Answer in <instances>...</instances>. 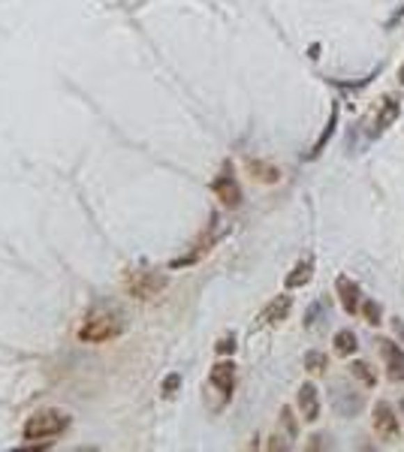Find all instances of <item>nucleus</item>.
Listing matches in <instances>:
<instances>
[{"label": "nucleus", "instance_id": "19", "mask_svg": "<svg viewBox=\"0 0 404 452\" xmlns=\"http://www.w3.org/2000/svg\"><path fill=\"white\" fill-rule=\"evenodd\" d=\"M181 386V377L178 374H169L166 380H163V395H166V398H172V395H176V389Z\"/></svg>", "mask_w": 404, "mask_h": 452}, {"label": "nucleus", "instance_id": "7", "mask_svg": "<svg viewBox=\"0 0 404 452\" xmlns=\"http://www.w3.org/2000/svg\"><path fill=\"white\" fill-rule=\"evenodd\" d=\"M378 344H380L383 359H387L389 380H396V383H401V380H404V353H401V347H396L392 341H378Z\"/></svg>", "mask_w": 404, "mask_h": 452}, {"label": "nucleus", "instance_id": "17", "mask_svg": "<svg viewBox=\"0 0 404 452\" xmlns=\"http://www.w3.org/2000/svg\"><path fill=\"white\" fill-rule=\"evenodd\" d=\"M353 374L359 377L365 386H374V383H378V377L371 374V371H368V365H365V362H356V365H353Z\"/></svg>", "mask_w": 404, "mask_h": 452}, {"label": "nucleus", "instance_id": "10", "mask_svg": "<svg viewBox=\"0 0 404 452\" xmlns=\"http://www.w3.org/2000/svg\"><path fill=\"white\" fill-rule=\"evenodd\" d=\"M398 112H401V108H398V103H396V99H392V97H387V99H383L380 112H378V118H374L371 136H380L383 130H389V127H392V121H396V118H398Z\"/></svg>", "mask_w": 404, "mask_h": 452}, {"label": "nucleus", "instance_id": "6", "mask_svg": "<svg viewBox=\"0 0 404 452\" xmlns=\"http://www.w3.org/2000/svg\"><path fill=\"white\" fill-rule=\"evenodd\" d=\"M374 431H378L383 440H396L398 437V416L387 401H380L378 407H374Z\"/></svg>", "mask_w": 404, "mask_h": 452}, {"label": "nucleus", "instance_id": "21", "mask_svg": "<svg viewBox=\"0 0 404 452\" xmlns=\"http://www.w3.org/2000/svg\"><path fill=\"white\" fill-rule=\"evenodd\" d=\"M233 350H235V338H233V334L217 341V353H233Z\"/></svg>", "mask_w": 404, "mask_h": 452}, {"label": "nucleus", "instance_id": "4", "mask_svg": "<svg viewBox=\"0 0 404 452\" xmlns=\"http://www.w3.org/2000/svg\"><path fill=\"white\" fill-rule=\"evenodd\" d=\"M211 190H215V196L226 208H238V205H242V187H238V181L233 175V166H226L215 181H211Z\"/></svg>", "mask_w": 404, "mask_h": 452}, {"label": "nucleus", "instance_id": "14", "mask_svg": "<svg viewBox=\"0 0 404 452\" xmlns=\"http://www.w3.org/2000/svg\"><path fill=\"white\" fill-rule=\"evenodd\" d=\"M335 127H338V103L332 106V115H329V124H326V130L320 133V139H317V145H314V151H311V157H317L320 151L326 148V142L332 139V133H335Z\"/></svg>", "mask_w": 404, "mask_h": 452}, {"label": "nucleus", "instance_id": "1", "mask_svg": "<svg viewBox=\"0 0 404 452\" xmlns=\"http://www.w3.org/2000/svg\"><path fill=\"white\" fill-rule=\"evenodd\" d=\"M121 332H124V320L115 307H91L76 334L81 344H106V341H115Z\"/></svg>", "mask_w": 404, "mask_h": 452}, {"label": "nucleus", "instance_id": "18", "mask_svg": "<svg viewBox=\"0 0 404 452\" xmlns=\"http://www.w3.org/2000/svg\"><path fill=\"white\" fill-rule=\"evenodd\" d=\"M362 314H365V320H368V323H380V305L378 302H365Z\"/></svg>", "mask_w": 404, "mask_h": 452}, {"label": "nucleus", "instance_id": "11", "mask_svg": "<svg viewBox=\"0 0 404 452\" xmlns=\"http://www.w3.org/2000/svg\"><path fill=\"white\" fill-rule=\"evenodd\" d=\"M338 296H341V305L347 314H356L359 311V284H353L350 277H338Z\"/></svg>", "mask_w": 404, "mask_h": 452}, {"label": "nucleus", "instance_id": "24", "mask_svg": "<svg viewBox=\"0 0 404 452\" xmlns=\"http://www.w3.org/2000/svg\"><path fill=\"white\" fill-rule=\"evenodd\" d=\"M401 407H404V401H401Z\"/></svg>", "mask_w": 404, "mask_h": 452}, {"label": "nucleus", "instance_id": "8", "mask_svg": "<svg viewBox=\"0 0 404 452\" xmlns=\"http://www.w3.org/2000/svg\"><path fill=\"white\" fill-rule=\"evenodd\" d=\"M299 410L302 416H305V422H317L320 419V395H317V389L305 383L299 389Z\"/></svg>", "mask_w": 404, "mask_h": 452}, {"label": "nucleus", "instance_id": "15", "mask_svg": "<svg viewBox=\"0 0 404 452\" xmlns=\"http://www.w3.org/2000/svg\"><path fill=\"white\" fill-rule=\"evenodd\" d=\"M338 410H341V416H353V413H359L362 410V398L359 395H353V392H347L338 398Z\"/></svg>", "mask_w": 404, "mask_h": 452}, {"label": "nucleus", "instance_id": "23", "mask_svg": "<svg viewBox=\"0 0 404 452\" xmlns=\"http://www.w3.org/2000/svg\"><path fill=\"white\" fill-rule=\"evenodd\" d=\"M398 79H401V85H404V63H401V70H398Z\"/></svg>", "mask_w": 404, "mask_h": 452}, {"label": "nucleus", "instance_id": "22", "mask_svg": "<svg viewBox=\"0 0 404 452\" xmlns=\"http://www.w3.org/2000/svg\"><path fill=\"white\" fill-rule=\"evenodd\" d=\"M392 329H396V334L404 341V320H401V316H396V320H392Z\"/></svg>", "mask_w": 404, "mask_h": 452}, {"label": "nucleus", "instance_id": "20", "mask_svg": "<svg viewBox=\"0 0 404 452\" xmlns=\"http://www.w3.org/2000/svg\"><path fill=\"white\" fill-rule=\"evenodd\" d=\"M281 419H283V425H287L290 434H296V419H293V410H290V407H283V410H281Z\"/></svg>", "mask_w": 404, "mask_h": 452}, {"label": "nucleus", "instance_id": "9", "mask_svg": "<svg viewBox=\"0 0 404 452\" xmlns=\"http://www.w3.org/2000/svg\"><path fill=\"white\" fill-rule=\"evenodd\" d=\"M290 307H293V298H290V296H278V298H274V302L260 314V325H274V323L287 320Z\"/></svg>", "mask_w": 404, "mask_h": 452}, {"label": "nucleus", "instance_id": "12", "mask_svg": "<svg viewBox=\"0 0 404 452\" xmlns=\"http://www.w3.org/2000/svg\"><path fill=\"white\" fill-rule=\"evenodd\" d=\"M311 277H314V262L305 259V262H299V266L293 268V275H287L283 284H287V289H296V286H305Z\"/></svg>", "mask_w": 404, "mask_h": 452}, {"label": "nucleus", "instance_id": "13", "mask_svg": "<svg viewBox=\"0 0 404 452\" xmlns=\"http://www.w3.org/2000/svg\"><path fill=\"white\" fill-rule=\"evenodd\" d=\"M356 347H359V344H356V334L350 329H341L335 334V353L338 356H353Z\"/></svg>", "mask_w": 404, "mask_h": 452}, {"label": "nucleus", "instance_id": "16", "mask_svg": "<svg viewBox=\"0 0 404 452\" xmlns=\"http://www.w3.org/2000/svg\"><path fill=\"white\" fill-rule=\"evenodd\" d=\"M305 368L314 371V374H320V371L326 368V356H323V353H308V356H305Z\"/></svg>", "mask_w": 404, "mask_h": 452}, {"label": "nucleus", "instance_id": "3", "mask_svg": "<svg viewBox=\"0 0 404 452\" xmlns=\"http://www.w3.org/2000/svg\"><path fill=\"white\" fill-rule=\"evenodd\" d=\"M166 284H169V277L160 275V271H151V268H133V271H127V277H124V289L133 298H142V302L160 296L163 289H166Z\"/></svg>", "mask_w": 404, "mask_h": 452}, {"label": "nucleus", "instance_id": "5", "mask_svg": "<svg viewBox=\"0 0 404 452\" xmlns=\"http://www.w3.org/2000/svg\"><path fill=\"white\" fill-rule=\"evenodd\" d=\"M208 386L217 389L224 401H229V398H233V389H235V365L233 362H217L208 374Z\"/></svg>", "mask_w": 404, "mask_h": 452}, {"label": "nucleus", "instance_id": "2", "mask_svg": "<svg viewBox=\"0 0 404 452\" xmlns=\"http://www.w3.org/2000/svg\"><path fill=\"white\" fill-rule=\"evenodd\" d=\"M72 416L67 410H58V407H49V410H36L33 416H27V422L22 425V437L27 443H40V440H52L70 428Z\"/></svg>", "mask_w": 404, "mask_h": 452}]
</instances>
